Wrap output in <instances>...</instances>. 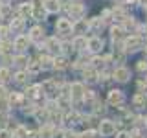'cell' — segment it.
I'll use <instances>...</instances> for the list:
<instances>
[{
    "label": "cell",
    "mask_w": 147,
    "mask_h": 138,
    "mask_svg": "<svg viewBox=\"0 0 147 138\" xmlns=\"http://www.w3.org/2000/svg\"><path fill=\"white\" fill-rule=\"evenodd\" d=\"M114 133H116V125H114V122H110V120H103V122H99V135L101 136H112Z\"/></svg>",
    "instance_id": "obj_1"
},
{
    "label": "cell",
    "mask_w": 147,
    "mask_h": 138,
    "mask_svg": "<svg viewBox=\"0 0 147 138\" xmlns=\"http://www.w3.org/2000/svg\"><path fill=\"white\" fill-rule=\"evenodd\" d=\"M140 46H142V39L138 35L129 37V39H125V43H123V48H125L127 52H136Z\"/></svg>",
    "instance_id": "obj_2"
},
{
    "label": "cell",
    "mask_w": 147,
    "mask_h": 138,
    "mask_svg": "<svg viewBox=\"0 0 147 138\" xmlns=\"http://www.w3.org/2000/svg\"><path fill=\"white\" fill-rule=\"evenodd\" d=\"M55 30H57V33L66 35V33H70V31H72V22L68 20V18H59L57 24H55Z\"/></svg>",
    "instance_id": "obj_3"
},
{
    "label": "cell",
    "mask_w": 147,
    "mask_h": 138,
    "mask_svg": "<svg viewBox=\"0 0 147 138\" xmlns=\"http://www.w3.org/2000/svg\"><path fill=\"white\" fill-rule=\"evenodd\" d=\"M85 94V87L81 83H72L70 85V99H83Z\"/></svg>",
    "instance_id": "obj_4"
},
{
    "label": "cell",
    "mask_w": 147,
    "mask_h": 138,
    "mask_svg": "<svg viewBox=\"0 0 147 138\" xmlns=\"http://www.w3.org/2000/svg\"><path fill=\"white\" fill-rule=\"evenodd\" d=\"M86 30H88V22H86L85 18H76V22L72 24V31H74V33L83 35Z\"/></svg>",
    "instance_id": "obj_5"
},
{
    "label": "cell",
    "mask_w": 147,
    "mask_h": 138,
    "mask_svg": "<svg viewBox=\"0 0 147 138\" xmlns=\"http://www.w3.org/2000/svg\"><path fill=\"white\" fill-rule=\"evenodd\" d=\"M107 99H109V103H110V105H121V103H123V99H125V96H123V92H121V90H110Z\"/></svg>",
    "instance_id": "obj_6"
},
{
    "label": "cell",
    "mask_w": 147,
    "mask_h": 138,
    "mask_svg": "<svg viewBox=\"0 0 147 138\" xmlns=\"http://www.w3.org/2000/svg\"><path fill=\"white\" fill-rule=\"evenodd\" d=\"M30 41H33V43H42V41H44V31H42V28H40V26L31 28V31H30Z\"/></svg>",
    "instance_id": "obj_7"
},
{
    "label": "cell",
    "mask_w": 147,
    "mask_h": 138,
    "mask_svg": "<svg viewBox=\"0 0 147 138\" xmlns=\"http://www.w3.org/2000/svg\"><path fill=\"white\" fill-rule=\"evenodd\" d=\"M83 11H85V7H83L81 4H77V2H74L72 6H68V13H70L72 18H81Z\"/></svg>",
    "instance_id": "obj_8"
},
{
    "label": "cell",
    "mask_w": 147,
    "mask_h": 138,
    "mask_svg": "<svg viewBox=\"0 0 147 138\" xmlns=\"http://www.w3.org/2000/svg\"><path fill=\"white\" fill-rule=\"evenodd\" d=\"M86 46H88V50L90 52H99L101 50V46H103V41L99 39V37H92V39H88L86 41Z\"/></svg>",
    "instance_id": "obj_9"
},
{
    "label": "cell",
    "mask_w": 147,
    "mask_h": 138,
    "mask_svg": "<svg viewBox=\"0 0 147 138\" xmlns=\"http://www.w3.org/2000/svg\"><path fill=\"white\" fill-rule=\"evenodd\" d=\"M13 44H15L17 50H26L28 44H30V35H18L15 41H13Z\"/></svg>",
    "instance_id": "obj_10"
},
{
    "label": "cell",
    "mask_w": 147,
    "mask_h": 138,
    "mask_svg": "<svg viewBox=\"0 0 147 138\" xmlns=\"http://www.w3.org/2000/svg\"><path fill=\"white\" fill-rule=\"evenodd\" d=\"M129 77H131V72H129L127 68H116V72H114V79H116V81L125 83Z\"/></svg>",
    "instance_id": "obj_11"
},
{
    "label": "cell",
    "mask_w": 147,
    "mask_h": 138,
    "mask_svg": "<svg viewBox=\"0 0 147 138\" xmlns=\"http://www.w3.org/2000/svg\"><path fill=\"white\" fill-rule=\"evenodd\" d=\"M42 89H40V85H33V87H30V89L26 90V96L30 99H39L40 96H42V92H40Z\"/></svg>",
    "instance_id": "obj_12"
},
{
    "label": "cell",
    "mask_w": 147,
    "mask_h": 138,
    "mask_svg": "<svg viewBox=\"0 0 147 138\" xmlns=\"http://www.w3.org/2000/svg\"><path fill=\"white\" fill-rule=\"evenodd\" d=\"M44 9H46V13H55V11L61 9V2L59 0H46Z\"/></svg>",
    "instance_id": "obj_13"
},
{
    "label": "cell",
    "mask_w": 147,
    "mask_h": 138,
    "mask_svg": "<svg viewBox=\"0 0 147 138\" xmlns=\"http://www.w3.org/2000/svg\"><path fill=\"white\" fill-rule=\"evenodd\" d=\"M46 48L59 53V52H61V43H59L55 37H50V39H46Z\"/></svg>",
    "instance_id": "obj_14"
},
{
    "label": "cell",
    "mask_w": 147,
    "mask_h": 138,
    "mask_svg": "<svg viewBox=\"0 0 147 138\" xmlns=\"http://www.w3.org/2000/svg\"><path fill=\"white\" fill-rule=\"evenodd\" d=\"M40 89H42V94H53V92H57V90H55V83L52 79L44 81L42 85H40Z\"/></svg>",
    "instance_id": "obj_15"
},
{
    "label": "cell",
    "mask_w": 147,
    "mask_h": 138,
    "mask_svg": "<svg viewBox=\"0 0 147 138\" xmlns=\"http://www.w3.org/2000/svg\"><path fill=\"white\" fill-rule=\"evenodd\" d=\"M72 46H74L76 50H85V48H86V39H85L83 35H77L76 39H74Z\"/></svg>",
    "instance_id": "obj_16"
},
{
    "label": "cell",
    "mask_w": 147,
    "mask_h": 138,
    "mask_svg": "<svg viewBox=\"0 0 147 138\" xmlns=\"http://www.w3.org/2000/svg\"><path fill=\"white\" fill-rule=\"evenodd\" d=\"M40 68L42 70H50V68H53V59L50 57V55H44V57H40Z\"/></svg>",
    "instance_id": "obj_17"
},
{
    "label": "cell",
    "mask_w": 147,
    "mask_h": 138,
    "mask_svg": "<svg viewBox=\"0 0 147 138\" xmlns=\"http://www.w3.org/2000/svg\"><path fill=\"white\" fill-rule=\"evenodd\" d=\"M53 66L57 68V70H64V68H68V59L66 57H55L53 59Z\"/></svg>",
    "instance_id": "obj_18"
},
{
    "label": "cell",
    "mask_w": 147,
    "mask_h": 138,
    "mask_svg": "<svg viewBox=\"0 0 147 138\" xmlns=\"http://www.w3.org/2000/svg\"><path fill=\"white\" fill-rule=\"evenodd\" d=\"M145 99H147V94H142V92H140V94H136L134 98H132V103H134L138 109H142L145 105Z\"/></svg>",
    "instance_id": "obj_19"
},
{
    "label": "cell",
    "mask_w": 147,
    "mask_h": 138,
    "mask_svg": "<svg viewBox=\"0 0 147 138\" xmlns=\"http://www.w3.org/2000/svg\"><path fill=\"white\" fill-rule=\"evenodd\" d=\"M18 11H20V15H22V18L24 17H30L31 15V11H33V7H31V4H20V6H18Z\"/></svg>",
    "instance_id": "obj_20"
},
{
    "label": "cell",
    "mask_w": 147,
    "mask_h": 138,
    "mask_svg": "<svg viewBox=\"0 0 147 138\" xmlns=\"http://www.w3.org/2000/svg\"><path fill=\"white\" fill-rule=\"evenodd\" d=\"M9 28H11L13 31H20L22 28H24V18H22V17L13 18V20H11V26H9Z\"/></svg>",
    "instance_id": "obj_21"
},
{
    "label": "cell",
    "mask_w": 147,
    "mask_h": 138,
    "mask_svg": "<svg viewBox=\"0 0 147 138\" xmlns=\"http://www.w3.org/2000/svg\"><path fill=\"white\" fill-rule=\"evenodd\" d=\"M88 28H92V30H99V28H103V18H101V17L92 18V20L88 22Z\"/></svg>",
    "instance_id": "obj_22"
},
{
    "label": "cell",
    "mask_w": 147,
    "mask_h": 138,
    "mask_svg": "<svg viewBox=\"0 0 147 138\" xmlns=\"http://www.w3.org/2000/svg\"><path fill=\"white\" fill-rule=\"evenodd\" d=\"M28 70H30L31 74H37V72L42 70V68H40V63L39 61H28Z\"/></svg>",
    "instance_id": "obj_23"
},
{
    "label": "cell",
    "mask_w": 147,
    "mask_h": 138,
    "mask_svg": "<svg viewBox=\"0 0 147 138\" xmlns=\"http://www.w3.org/2000/svg\"><path fill=\"white\" fill-rule=\"evenodd\" d=\"M123 31H125V30H123V28H121V26H114V28H112V39H114V41H118V39H121V35H123Z\"/></svg>",
    "instance_id": "obj_24"
},
{
    "label": "cell",
    "mask_w": 147,
    "mask_h": 138,
    "mask_svg": "<svg viewBox=\"0 0 147 138\" xmlns=\"http://www.w3.org/2000/svg\"><path fill=\"white\" fill-rule=\"evenodd\" d=\"M85 79L86 81H96V77H98V74H96L94 70H92V68H85Z\"/></svg>",
    "instance_id": "obj_25"
},
{
    "label": "cell",
    "mask_w": 147,
    "mask_h": 138,
    "mask_svg": "<svg viewBox=\"0 0 147 138\" xmlns=\"http://www.w3.org/2000/svg\"><path fill=\"white\" fill-rule=\"evenodd\" d=\"M114 18H119V20H125L127 18V15H125V11H123L121 7H114Z\"/></svg>",
    "instance_id": "obj_26"
},
{
    "label": "cell",
    "mask_w": 147,
    "mask_h": 138,
    "mask_svg": "<svg viewBox=\"0 0 147 138\" xmlns=\"http://www.w3.org/2000/svg\"><path fill=\"white\" fill-rule=\"evenodd\" d=\"M9 101H11V105H17V107H18L20 101H22V96L20 94H11V96H9Z\"/></svg>",
    "instance_id": "obj_27"
},
{
    "label": "cell",
    "mask_w": 147,
    "mask_h": 138,
    "mask_svg": "<svg viewBox=\"0 0 147 138\" xmlns=\"http://www.w3.org/2000/svg\"><path fill=\"white\" fill-rule=\"evenodd\" d=\"M13 136H15V138H28V131L24 127H17V133Z\"/></svg>",
    "instance_id": "obj_28"
},
{
    "label": "cell",
    "mask_w": 147,
    "mask_h": 138,
    "mask_svg": "<svg viewBox=\"0 0 147 138\" xmlns=\"http://www.w3.org/2000/svg\"><path fill=\"white\" fill-rule=\"evenodd\" d=\"M98 131H85L83 135H79V138H98Z\"/></svg>",
    "instance_id": "obj_29"
},
{
    "label": "cell",
    "mask_w": 147,
    "mask_h": 138,
    "mask_svg": "<svg viewBox=\"0 0 147 138\" xmlns=\"http://www.w3.org/2000/svg\"><path fill=\"white\" fill-rule=\"evenodd\" d=\"M7 79H9V70L7 68H0V83H4Z\"/></svg>",
    "instance_id": "obj_30"
},
{
    "label": "cell",
    "mask_w": 147,
    "mask_h": 138,
    "mask_svg": "<svg viewBox=\"0 0 147 138\" xmlns=\"http://www.w3.org/2000/svg\"><path fill=\"white\" fill-rule=\"evenodd\" d=\"M94 98H96V94L92 90H85V94H83V99L85 101H94Z\"/></svg>",
    "instance_id": "obj_31"
},
{
    "label": "cell",
    "mask_w": 147,
    "mask_h": 138,
    "mask_svg": "<svg viewBox=\"0 0 147 138\" xmlns=\"http://www.w3.org/2000/svg\"><path fill=\"white\" fill-rule=\"evenodd\" d=\"M15 63L20 64V66H24V64H28V57H26V55H17V57H15Z\"/></svg>",
    "instance_id": "obj_32"
},
{
    "label": "cell",
    "mask_w": 147,
    "mask_h": 138,
    "mask_svg": "<svg viewBox=\"0 0 147 138\" xmlns=\"http://www.w3.org/2000/svg\"><path fill=\"white\" fill-rule=\"evenodd\" d=\"M26 76H28L26 72H18L17 76H15V81H17V83H24V81H26Z\"/></svg>",
    "instance_id": "obj_33"
},
{
    "label": "cell",
    "mask_w": 147,
    "mask_h": 138,
    "mask_svg": "<svg viewBox=\"0 0 147 138\" xmlns=\"http://www.w3.org/2000/svg\"><path fill=\"white\" fill-rule=\"evenodd\" d=\"M138 89H140V92H142V94H147V83L140 81V83H138Z\"/></svg>",
    "instance_id": "obj_34"
},
{
    "label": "cell",
    "mask_w": 147,
    "mask_h": 138,
    "mask_svg": "<svg viewBox=\"0 0 147 138\" xmlns=\"http://www.w3.org/2000/svg\"><path fill=\"white\" fill-rule=\"evenodd\" d=\"M0 138H13L7 129H0Z\"/></svg>",
    "instance_id": "obj_35"
},
{
    "label": "cell",
    "mask_w": 147,
    "mask_h": 138,
    "mask_svg": "<svg viewBox=\"0 0 147 138\" xmlns=\"http://www.w3.org/2000/svg\"><path fill=\"white\" fill-rule=\"evenodd\" d=\"M138 70H140V72H144V70H147V63L145 61H140V63H138Z\"/></svg>",
    "instance_id": "obj_36"
},
{
    "label": "cell",
    "mask_w": 147,
    "mask_h": 138,
    "mask_svg": "<svg viewBox=\"0 0 147 138\" xmlns=\"http://www.w3.org/2000/svg\"><path fill=\"white\" fill-rule=\"evenodd\" d=\"M92 63H94L96 66H103V59H99V57H94V59H92Z\"/></svg>",
    "instance_id": "obj_37"
},
{
    "label": "cell",
    "mask_w": 147,
    "mask_h": 138,
    "mask_svg": "<svg viewBox=\"0 0 147 138\" xmlns=\"http://www.w3.org/2000/svg\"><path fill=\"white\" fill-rule=\"evenodd\" d=\"M116 138H132V136L129 135V133H125V131H121V133H119V135H118Z\"/></svg>",
    "instance_id": "obj_38"
},
{
    "label": "cell",
    "mask_w": 147,
    "mask_h": 138,
    "mask_svg": "<svg viewBox=\"0 0 147 138\" xmlns=\"http://www.w3.org/2000/svg\"><path fill=\"white\" fill-rule=\"evenodd\" d=\"M140 4H145V6H147V0H140Z\"/></svg>",
    "instance_id": "obj_39"
}]
</instances>
